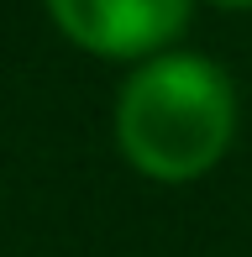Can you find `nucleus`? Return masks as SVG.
Masks as SVG:
<instances>
[{
  "label": "nucleus",
  "mask_w": 252,
  "mask_h": 257,
  "mask_svg": "<svg viewBox=\"0 0 252 257\" xmlns=\"http://www.w3.org/2000/svg\"><path fill=\"white\" fill-rule=\"evenodd\" d=\"M236 84L215 58L168 48L116 95V147L153 184H194L231 153Z\"/></svg>",
  "instance_id": "nucleus-1"
},
{
  "label": "nucleus",
  "mask_w": 252,
  "mask_h": 257,
  "mask_svg": "<svg viewBox=\"0 0 252 257\" xmlns=\"http://www.w3.org/2000/svg\"><path fill=\"white\" fill-rule=\"evenodd\" d=\"M210 6H221V11H252V0H210Z\"/></svg>",
  "instance_id": "nucleus-3"
},
{
  "label": "nucleus",
  "mask_w": 252,
  "mask_h": 257,
  "mask_svg": "<svg viewBox=\"0 0 252 257\" xmlns=\"http://www.w3.org/2000/svg\"><path fill=\"white\" fill-rule=\"evenodd\" d=\"M48 16L79 53L147 63L184 37L194 0H48Z\"/></svg>",
  "instance_id": "nucleus-2"
}]
</instances>
